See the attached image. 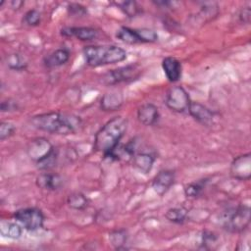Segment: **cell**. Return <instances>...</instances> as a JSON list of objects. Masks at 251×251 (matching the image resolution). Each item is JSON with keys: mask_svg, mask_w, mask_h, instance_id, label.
I'll return each mask as SVG.
<instances>
[{"mask_svg": "<svg viewBox=\"0 0 251 251\" xmlns=\"http://www.w3.org/2000/svg\"><path fill=\"white\" fill-rule=\"evenodd\" d=\"M31 125L42 131L56 134H72L81 126V119L73 114L49 112L36 115L30 120Z\"/></svg>", "mask_w": 251, "mask_h": 251, "instance_id": "obj_1", "label": "cell"}, {"mask_svg": "<svg viewBox=\"0 0 251 251\" xmlns=\"http://www.w3.org/2000/svg\"><path fill=\"white\" fill-rule=\"evenodd\" d=\"M127 128V121L122 116L108 121L95 134L94 149L106 157L120 143Z\"/></svg>", "mask_w": 251, "mask_h": 251, "instance_id": "obj_2", "label": "cell"}, {"mask_svg": "<svg viewBox=\"0 0 251 251\" xmlns=\"http://www.w3.org/2000/svg\"><path fill=\"white\" fill-rule=\"evenodd\" d=\"M83 55L89 67L96 68L123 62L126 59V52L117 45H87L83 48Z\"/></svg>", "mask_w": 251, "mask_h": 251, "instance_id": "obj_3", "label": "cell"}, {"mask_svg": "<svg viewBox=\"0 0 251 251\" xmlns=\"http://www.w3.org/2000/svg\"><path fill=\"white\" fill-rule=\"evenodd\" d=\"M250 224V208L239 205L226 211L222 217L223 227L230 232L244 231Z\"/></svg>", "mask_w": 251, "mask_h": 251, "instance_id": "obj_4", "label": "cell"}, {"mask_svg": "<svg viewBox=\"0 0 251 251\" xmlns=\"http://www.w3.org/2000/svg\"><path fill=\"white\" fill-rule=\"evenodd\" d=\"M13 217L25 229L29 231L41 228L45 219L42 211L34 207L19 209L14 213Z\"/></svg>", "mask_w": 251, "mask_h": 251, "instance_id": "obj_5", "label": "cell"}, {"mask_svg": "<svg viewBox=\"0 0 251 251\" xmlns=\"http://www.w3.org/2000/svg\"><path fill=\"white\" fill-rule=\"evenodd\" d=\"M165 103L171 111L176 113H184L187 112L191 100L187 91L182 86L176 85L171 87L168 90Z\"/></svg>", "mask_w": 251, "mask_h": 251, "instance_id": "obj_6", "label": "cell"}, {"mask_svg": "<svg viewBox=\"0 0 251 251\" xmlns=\"http://www.w3.org/2000/svg\"><path fill=\"white\" fill-rule=\"evenodd\" d=\"M56 149L52 143L45 137H35L31 139L26 147L27 156L36 165L50 157Z\"/></svg>", "mask_w": 251, "mask_h": 251, "instance_id": "obj_7", "label": "cell"}, {"mask_svg": "<svg viewBox=\"0 0 251 251\" xmlns=\"http://www.w3.org/2000/svg\"><path fill=\"white\" fill-rule=\"evenodd\" d=\"M140 70L137 65H127L116 70H112L104 75L102 81L107 85H115L121 82L131 81L139 76Z\"/></svg>", "mask_w": 251, "mask_h": 251, "instance_id": "obj_8", "label": "cell"}, {"mask_svg": "<svg viewBox=\"0 0 251 251\" xmlns=\"http://www.w3.org/2000/svg\"><path fill=\"white\" fill-rule=\"evenodd\" d=\"M233 178L238 180H248L251 177V154L246 153L235 157L229 169Z\"/></svg>", "mask_w": 251, "mask_h": 251, "instance_id": "obj_9", "label": "cell"}, {"mask_svg": "<svg viewBox=\"0 0 251 251\" xmlns=\"http://www.w3.org/2000/svg\"><path fill=\"white\" fill-rule=\"evenodd\" d=\"M175 173L171 170L160 171L152 180V188L154 191L162 196L164 195L175 182Z\"/></svg>", "mask_w": 251, "mask_h": 251, "instance_id": "obj_10", "label": "cell"}, {"mask_svg": "<svg viewBox=\"0 0 251 251\" xmlns=\"http://www.w3.org/2000/svg\"><path fill=\"white\" fill-rule=\"evenodd\" d=\"M189 115L203 126H210L214 123V113L199 102H192L187 110Z\"/></svg>", "mask_w": 251, "mask_h": 251, "instance_id": "obj_11", "label": "cell"}, {"mask_svg": "<svg viewBox=\"0 0 251 251\" xmlns=\"http://www.w3.org/2000/svg\"><path fill=\"white\" fill-rule=\"evenodd\" d=\"M61 35L75 37L81 41H89L97 36V30L89 26H66L61 29Z\"/></svg>", "mask_w": 251, "mask_h": 251, "instance_id": "obj_12", "label": "cell"}, {"mask_svg": "<svg viewBox=\"0 0 251 251\" xmlns=\"http://www.w3.org/2000/svg\"><path fill=\"white\" fill-rule=\"evenodd\" d=\"M162 69L166 77L171 82L178 81L181 77V62L175 57H166L162 61Z\"/></svg>", "mask_w": 251, "mask_h": 251, "instance_id": "obj_13", "label": "cell"}, {"mask_svg": "<svg viewBox=\"0 0 251 251\" xmlns=\"http://www.w3.org/2000/svg\"><path fill=\"white\" fill-rule=\"evenodd\" d=\"M137 119L144 126H153L159 119V110L152 103H144L137 109Z\"/></svg>", "mask_w": 251, "mask_h": 251, "instance_id": "obj_14", "label": "cell"}, {"mask_svg": "<svg viewBox=\"0 0 251 251\" xmlns=\"http://www.w3.org/2000/svg\"><path fill=\"white\" fill-rule=\"evenodd\" d=\"M36 185L44 190L55 191L58 190L63 184V178L58 174L42 173L36 177Z\"/></svg>", "mask_w": 251, "mask_h": 251, "instance_id": "obj_15", "label": "cell"}, {"mask_svg": "<svg viewBox=\"0 0 251 251\" xmlns=\"http://www.w3.org/2000/svg\"><path fill=\"white\" fill-rule=\"evenodd\" d=\"M70 59V51L67 48H59L48 54L43 59L44 66L52 69L66 64Z\"/></svg>", "mask_w": 251, "mask_h": 251, "instance_id": "obj_16", "label": "cell"}, {"mask_svg": "<svg viewBox=\"0 0 251 251\" xmlns=\"http://www.w3.org/2000/svg\"><path fill=\"white\" fill-rule=\"evenodd\" d=\"M116 37L126 44L143 43L140 28H131L127 26H121L116 33Z\"/></svg>", "mask_w": 251, "mask_h": 251, "instance_id": "obj_17", "label": "cell"}, {"mask_svg": "<svg viewBox=\"0 0 251 251\" xmlns=\"http://www.w3.org/2000/svg\"><path fill=\"white\" fill-rule=\"evenodd\" d=\"M133 166L142 174H148L153 167V164L155 162V157L151 153L147 152H141L134 154L132 158Z\"/></svg>", "mask_w": 251, "mask_h": 251, "instance_id": "obj_18", "label": "cell"}, {"mask_svg": "<svg viewBox=\"0 0 251 251\" xmlns=\"http://www.w3.org/2000/svg\"><path fill=\"white\" fill-rule=\"evenodd\" d=\"M123 104V96L118 92H110L103 95L100 101V107L104 111H115Z\"/></svg>", "mask_w": 251, "mask_h": 251, "instance_id": "obj_19", "label": "cell"}, {"mask_svg": "<svg viewBox=\"0 0 251 251\" xmlns=\"http://www.w3.org/2000/svg\"><path fill=\"white\" fill-rule=\"evenodd\" d=\"M0 234L3 237L10 239H18L22 235V227L20 224L12 223L9 221H1Z\"/></svg>", "mask_w": 251, "mask_h": 251, "instance_id": "obj_20", "label": "cell"}, {"mask_svg": "<svg viewBox=\"0 0 251 251\" xmlns=\"http://www.w3.org/2000/svg\"><path fill=\"white\" fill-rule=\"evenodd\" d=\"M188 210L184 207H174L169 209L165 217L168 221L174 223V224H183L187 218Z\"/></svg>", "mask_w": 251, "mask_h": 251, "instance_id": "obj_21", "label": "cell"}, {"mask_svg": "<svg viewBox=\"0 0 251 251\" xmlns=\"http://www.w3.org/2000/svg\"><path fill=\"white\" fill-rule=\"evenodd\" d=\"M67 204L74 210H83L88 205V199L80 192H74L68 196Z\"/></svg>", "mask_w": 251, "mask_h": 251, "instance_id": "obj_22", "label": "cell"}, {"mask_svg": "<svg viewBox=\"0 0 251 251\" xmlns=\"http://www.w3.org/2000/svg\"><path fill=\"white\" fill-rule=\"evenodd\" d=\"M207 181H208V179L204 178V179H199L197 181H193V182L186 184L183 189L185 196L188 198L198 197L204 190Z\"/></svg>", "mask_w": 251, "mask_h": 251, "instance_id": "obj_23", "label": "cell"}, {"mask_svg": "<svg viewBox=\"0 0 251 251\" xmlns=\"http://www.w3.org/2000/svg\"><path fill=\"white\" fill-rule=\"evenodd\" d=\"M6 63L8 68L14 71H24L27 67L26 60L19 53L10 54L6 59Z\"/></svg>", "mask_w": 251, "mask_h": 251, "instance_id": "obj_24", "label": "cell"}, {"mask_svg": "<svg viewBox=\"0 0 251 251\" xmlns=\"http://www.w3.org/2000/svg\"><path fill=\"white\" fill-rule=\"evenodd\" d=\"M121 11L128 18H134L140 14V6L135 1H125L119 4Z\"/></svg>", "mask_w": 251, "mask_h": 251, "instance_id": "obj_25", "label": "cell"}, {"mask_svg": "<svg viewBox=\"0 0 251 251\" xmlns=\"http://www.w3.org/2000/svg\"><path fill=\"white\" fill-rule=\"evenodd\" d=\"M41 22V13L36 9L28 10L24 18H23V24L28 26H36Z\"/></svg>", "mask_w": 251, "mask_h": 251, "instance_id": "obj_26", "label": "cell"}, {"mask_svg": "<svg viewBox=\"0 0 251 251\" xmlns=\"http://www.w3.org/2000/svg\"><path fill=\"white\" fill-rule=\"evenodd\" d=\"M109 239L111 243L115 246L117 249L123 248L124 244L126 241V233L125 229H119V230H114L110 233Z\"/></svg>", "mask_w": 251, "mask_h": 251, "instance_id": "obj_27", "label": "cell"}, {"mask_svg": "<svg viewBox=\"0 0 251 251\" xmlns=\"http://www.w3.org/2000/svg\"><path fill=\"white\" fill-rule=\"evenodd\" d=\"M16 131V126L10 122H2L0 124V140L11 137Z\"/></svg>", "mask_w": 251, "mask_h": 251, "instance_id": "obj_28", "label": "cell"}, {"mask_svg": "<svg viewBox=\"0 0 251 251\" xmlns=\"http://www.w3.org/2000/svg\"><path fill=\"white\" fill-rule=\"evenodd\" d=\"M68 12L72 16L75 17H80V16H85L87 14V10L84 6L77 4V3H71L68 6Z\"/></svg>", "mask_w": 251, "mask_h": 251, "instance_id": "obj_29", "label": "cell"}, {"mask_svg": "<svg viewBox=\"0 0 251 251\" xmlns=\"http://www.w3.org/2000/svg\"><path fill=\"white\" fill-rule=\"evenodd\" d=\"M18 109V104L15 101H12L11 99L5 100L1 103V111L7 112V111H14Z\"/></svg>", "mask_w": 251, "mask_h": 251, "instance_id": "obj_30", "label": "cell"}, {"mask_svg": "<svg viewBox=\"0 0 251 251\" xmlns=\"http://www.w3.org/2000/svg\"><path fill=\"white\" fill-rule=\"evenodd\" d=\"M250 17H251V11L249 7H246L242 9L239 13V19L243 24H249L250 23Z\"/></svg>", "mask_w": 251, "mask_h": 251, "instance_id": "obj_31", "label": "cell"}, {"mask_svg": "<svg viewBox=\"0 0 251 251\" xmlns=\"http://www.w3.org/2000/svg\"><path fill=\"white\" fill-rule=\"evenodd\" d=\"M23 4H24L23 1H18V0H16V1L14 0L11 2V6L13 9H20Z\"/></svg>", "mask_w": 251, "mask_h": 251, "instance_id": "obj_32", "label": "cell"}]
</instances>
